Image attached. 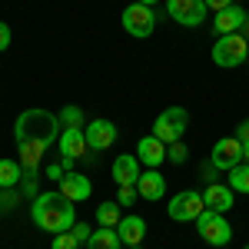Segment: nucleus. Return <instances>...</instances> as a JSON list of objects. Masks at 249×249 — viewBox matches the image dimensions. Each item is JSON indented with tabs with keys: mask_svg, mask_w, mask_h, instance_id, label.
<instances>
[{
	"mask_svg": "<svg viewBox=\"0 0 249 249\" xmlns=\"http://www.w3.org/2000/svg\"><path fill=\"white\" fill-rule=\"evenodd\" d=\"M30 216H34V223H37V230L43 232H70L77 226V206L63 196V193H40L37 199H34V206H30Z\"/></svg>",
	"mask_w": 249,
	"mask_h": 249,
	"instance_id": "obj_1",
	"label": "nucleus"
},
{
	"mask_svg": "<svg viewBox=\"0 0 249 249\" xmlns=\"http://www.w3.org/2000/svg\"><path fill=\"white\" fill-rule=\"evenodd\" d=\"M60 136V116L47 113V110H23L17 116V123H14V140L20 143H37V146H50L53 140Z\"/></svg>",
	"mask_w": 249,
	"mask_h": 249,
	"instance_id": "obj_2",
	"label": "nucleus"
},
{
	"mask_svg": "<svg viewBox=\"0 0 249 249\" xmlns=\"http://www.w3.org/2000/svg\"><path fill=\"white\" fill-rule=\"evenodd\" d=\"M246 57H249V40L243 34H223L213 43V63L216 67L232 70V67H243Z\"/></svg>",
	"mask_w": 249,
	"mask_h": 249,
	"instance_id": "obj_3",
	"label": "nucleus"
},
{
	"mask_svg": "<svg viewBox=\"0 0 249 249\" xmlns=\"http://www.w3.org/2000/svg\"><path fill=\"white\" fill-rule=\"evenodd\" d=\"M186 126H190V113L183 110V107H170V110H163V113L153 120V136L160 143H179L183 133H186Z\"/></svg>",
	"mask_w": 249,
	"mask_h": 249,
	"instance_id": "obj_4",
	"label": "nucleus"
},
{
	"mask_svg": "<svg viewBox=\"0 0 249 249\" xmlns=\"http://www.w3.org/2000/svg\"><path fill=\"white\" fill-rule=\"evenodd\" d=\"M196 230L203 236V243H210V246H230L232 243V226L226 223V213L203 210L196 219Z\"/></svg>",
	"mask_w": 249,
	"mask_h": 249,
	"instance_id": "obj_5",
	"label": "nucleus"
},
{
	"mask_svg": "<svg viewBox=\"0 0 249 249\" xmlns=\"http://www.w3.org/2000/svg\"><path fill=\"white\" fill-rule=\"evenodd\" d=\"M203 210H206V199H203V193H196V190L176 193L170 199V206H166L170 219H176V223H193V219H199Z\"/></svg>",
	"mask_w": 249,
	"mask_h": 249,
	"instance_id": "obj_6",
	"label": "nucleus"
},
{
	"mask_svg": "<svg viewBox=\"0 0 249 249\" xmlns=\"http://www.w3.org/2000/svg\"><path fill=\"white\" fill-rule=\"evenodd\" d=\"M123 30H126L130 37H136V40L150 37V34L156 30V14H153V7L130 3V7L123 10Z\"/></svg>",
	"mask_w": 249,
	"mask_h": 249,
	"instance_id": "obj_7",
	"label": "nucleus"
},
{
	"mask_svg": "<svg viewBox=\"0 0 249 249\" xmlns=\"http://www.w3.org/2000/svg\"><path fill=\"white\" fill-rule=\"evenodd\" d=\"M206 0H166V14L183 27H199L206 20Z\"/></svg>",
	"mask_w": 249,
	"mask_h": 249,
	"instance_id": "obj_8",
	"label": "nucleus"
},
{
	"mask_svg": "<svg viewBox=\"0 0 249 249\" xmlns=\"http://www.w3.org/2000/svg\"><path fill=\"white\" fill-rule=\"evenodd\" d=\"M210 163L216 166V170L230 173L232 166L243 163V143H239L236 136H223V140H216V143H213V153H210Z\"/></svg>",
	"mask_w": 249,
	"mask_h": 249,
	"instance_id": "obj_9",
	"label": "nucleus"
},
{
	"mask_svg": "<svg viewBox=\"0 0 249 249\" xmlns=\"http://www.w3.org/2000/svg\"><path fill=\"white\" fill-rule=\"evenodd\" d=\"M83 133H87V146L90 150H110L116 143V123H110V120H90L83 126Z\"/></svg>",
	"mask_w": 249,
	"mask_h": 249,
	"instance_id": "obj_10",
	"label": "nucleus"
},
{
	"mask_svg": "<svg viewBox=\"0 0 249 249\" xmlns=\"http://www.w3.org/2000/svg\"><path fill=\"white\" fill-rule=\"evenodd\" d=\"M57 146L60 153L67 156V160H80V156H87V133H83V126H67L63 133L57 136Z\"/></svg>",
	"mask_w": 249,
	"mask_h": 249,
	"instance_id": "obj_11",
	"label": "nucleus"
},
{
	"mask_svg": "<svg viewBox=\"0 0 249 249\" xmlns=\"http://www.w3.org/2000/svg\"><path fill=\"white\" fill-rule=\"evenodd\" d=\"M136 160H140L143 166L156 170L160 163H166V143H160L153 133H150V136H140V143H136Z\"/></svg>",
	"mask_w": 249,
	"mask_h": 249,
	"instance_id": "obj_12",
	"label": "nucleus"
},
{
	"mask_svg": "<svg viewBox=\"0 0 249 249\" xmlns=\"http://www.w3.org/2000/svg\"><path fill=\"white\" fill-rule=\"evenodd\" d=\"M249 20V10L246 7H239V3H232V7H226V10H219L216 14V20H213V30L223 37V34H239V27Z\"/></svg>",
	"mask_w": 249,
	"mask_h": 249,
	"instance_id": "obj_13",
	"label": "nucleus"
},
{
	"mask_svg": "<svg viewBox=\"0 0 249 249\" xmlns=\"http://www.w3.org/2000/svg\"><path fill=\"white\" fill-rule=\"evenodd\" d=\"M60 193H63L70 203H83V199H90L93 183H90L87 176H80V173H63V176H60Z\"/></svg>",
	"mask_w": 249,
	"mask_h": 249,
	"instance_id": "obj_14",
	"label": "nucleus"
},
{
	"mask_svg": "<svg viewBox=\"0 0 249 249\" xmlns=\"http://www.w3.org/2000/svg\"><path fill=\"white\" fill-rule=\"evenodd\" d=\"M136 193H140V199H150V203L163 199V196H166V179H163V173H156V170L140 173V179H136Z\"/></svg>",
	"mask_w": 249,
	"mask_h": 249,
	"instance_id": "obj_15",
	"label": "nucleus"
},
{
	"mask_svg": "<svg viewBox=\"0 0 249 249\" xmlns=\"http://www.w3.org/2000/svg\"><path fill=\"white\" fill-rule=\"evenodd\" d=\"M232 196H236V193L230 190V183H210V186L203 190L206 210H216V213H230L232 210Z\"/></svg>",
	"mask_w": 249,
	"mask_h": 249,
	"instance_id": "obj_16",
	"label": "nucleus"
},
{
	"mask_svg": "<svg viewBox=\"0 0 249 249\" xmlns=\"http://www.w3.org/2000/svg\"><path fill=\"white\" fill-rule=\"evenodd\" d=\"M113 179H116V186H136V179H140V160H136L133 153L116 156Z\"/></svg>",
	"mask_w": 249,
	"mask_h": 249,
	"instance_id": "obj_17",
	"label": "nucleus"
},
{
	"mask_svg": "<svg viewBox=\"0 0 249 249\" xmlns=\"http://www.w3.org/2000/svg\"><path fill=\"white\" fill-rule=\"evenodd\" d=\"M116 232H120L123 246H143L146 223H143V216H123V219L116 223Z\"/></svg>",
	"mask_w": 249,
	"mask_h": 249,
	"instance_id": "obj_18",
	"label": "nucleus"
},
{
	"mask_svg": "<svg viewBox=\"0 0 249 249\" xmlns=\"http://www.w3.org/2000/svg\"><path fill=\"white\" fill-rule=\"evenodd\" d=\"M123 246V239H120V232L110 230V226H100L96 232H90V239H87V249H120Z\"/></svg>",
	"mask_w": 249,
	"mask_h": 249,
	"instance_id": "obj_19",
	"label": "nucleus"
},
{
	"mask_svg": "<svg viewBox=\"0 0 249 249\" xmlns=\"http://www.w3.org/2000/svg\"><path fill=\"white\" fill-rule=\"evenodd\" d=\"M20 179H23L20 160H0V186H3V190H14Z\"/></svg>",
	"mask_w": 249,
	"mask_h": 249,
	"instance_id": "obj_20",
	"label": "nucleus"
},
{
	"mask_svg": "<svg viewBox=\"0 0 249 249\" xmlns=\"http://www.w3.org/2000/svg\"><path fill=\"white\" fill-rule=\"evenodd\" d=\"M123 206H120V203H100V206H96V223H100V226H110V230H116V223H120V219H123Z\"/></svg>",
	"mask_w": 249,
	"mask_h": 249,
	"instance_id": "obj_21",
	"label": "nucleus"
},
{
	"mask_svg": "<svg viewBox=\"0 0 249 249\" xmlns=\"http://www.w3.org/2000/svg\"><path fill=\"white\" fill-rule=\"evenodd\" d=\"M230 190L232 193H246L249 196V163H239L230 170Z\"/></svg>",
	"mask_w": 249,
	"mask_h": 249,
	"instance_id": "obj_22",
	"label": "nucleus"
},
{
	"mask_svg": "<svg viewBox=\"0 0 249 249\" xmlns=\"http://www.w3.org/2000/svg\"><path fill=\"white\" fill-rule=\"evenodd\" d=\"M60 123H67V126H87V123H83V110H80V107H63Z\"/></svg>",
	"mask_w": 249,
	"mask_h": 249,
	"instance_id": "obj_23",
	"label": "nucleus"
},
{
	"mask_svg": "<svg viewBox=\"0 0 249 249\" xmlns=\"http://www.w3.org/2000/svg\"><path fill=\"white\" fill-rule=\"evenodd\" d=\"M186 156H190V150L183 146V140L166 146V160H170V163H176V166H179V163H186Z\"/></svg>",
	"mask_w": 249,
	"mask_h": 249,
	"instance_id": "obj_24",
	"label": "nucleus"
},
{
	"mask_svg": "<svg viewBox=\"0 0 249 249\" xmlns=\"http://www.w3.org/2000/svg\"><path fill=\"white\" fill-rule=\"evenodd\" d=\"M77 246H80V243H77L73 232H57L53 243H50V249H77Z\"/></svg>",
	"mask_w": 249,
	"mask_h": 249,
	"instance_id": "obj_25",
	"label": "nucleus"
},
{
	"mask_svg": "<svg viewBox=\"0 0 249 249\" xmlns=\"http://www.w3.org/2000/svg\"><path fill=\"white\" fill-rule=\"evenodd\" d=\"M136 196H140V193H136V186H120V193H116V203H120V206H133Z\"/></svg>",
	"mask_w": 249,
	"mask_h": 249,
	"instance_id": "obj_26",
	"label": "nucleus"
},
{
	"mask_svg": "<svg viewBox=\"0 0 249 249\" xmlns=\"http://www.w3.org/2000/svg\"><path fill=\"white\" fill-rule=\"evenodd\" d=\"M10 37H14V34H10V23L0 20V50H10Z\"/></svg>",
	"mask_w": 249,
	"mask_h": 249,
	"instance_id": "obj_27",
	"label": "nucleus"
},
{
	"mask_svg": "<svg viewBox=\"0 0 249 249\" xmlns=\"http://www.w3.org/2000/svg\"><path fill=\"white\" fill-rule=\"evenodd\" d=\"M70 232L77 236V243H87V239H90V226H87V223H77Z\"/></svg>",
	"mask_w": 249,
	"mask_h": 249,
	"instance_id": "obj_28",
	"label": "nucleus"
},
{
	"mask_svg": "<svg viewBox=\"0 0 249 249\" xmlns=\"http://www.w3.org/2000/svg\"><path fill=\"white\" fill-rule=\"evenodd\" d=\"M236 140H239V143H249V120H243V123L236 126Z\"/></svg>",
	"mask_w": 249,
	"mask_h": 249,
	"instance_id": "obj_29",
	"label": "nucleus"
},
{
	"mask_svg": "<svg viewBox=\"0 0 249 249\" xmlns=\"http://www.w3.org/2000/svg\"><path fill=\"white\" fill-rule=\"evenodd\" d=\"M232 3H236V0H206V7L216 10V14H219V10H226V7H232Z\"/></svg>",
	"mask_w": 249,
	"mask_h": 249,
	"instance_id": "obj_30",
	"label": "nucleus"
},
{
	"mask_svg": "<svg viewBox=\"0 0 249 249\" xmlns=\"http://www.w3.org/2000/svg\"><path fill=\"white\" fill-rule=\"evenodd\" d=\"M239 34H243V37L249 40V20H246V23H243V27H239Z\"/></svg>",
	"mask_w": 249,
	"mask_h": 249,
	"instance_id": "obj_31",
	"label": "nucleus"
},
{
	"mask_svg": "<svg viewBox=\"0 0 249 249\" xmlns=\"http://www.w3.org/2000/svg\"><path fill=\"white\" fill-rule=\"evenodd\" d=\"M243 163H249V143H243Z\"/></svg>",
	"mask_w": 249,
	"mask_h": 249,
	"instance_id": "obj_32",
	"label": "nucleus"
},
{
	"mask_svg": "<svg viewBox=\"0 0 249 249\" xmlns=\"http://www.w3.org/2000/svg\"><path fill=\"white\" fill-rule=\"evenodd\" d=\"M136 3H143V7H153V3H160V0H136Z\"/></svg>",
	"mask_w": 249,
	"mask_h": 249,
	"instance_id": "obj_33",
	"label": "nucleus"
},
{
	"mask_svg": "<svg viewBox=\"0 0 249 249\" xmlns=\"http://www.w3.org/2000/svg\"><path fill=\"white\" fill-rule=\"evenodd\" d=\"M0 203H3V186H0Z\"/></svg>",
	"mask_w": 249,
	"mask_h": 249,
	"instance_id": "obj_34",
	"label": "nucleus"
},
{
	"mask_svg": "<svg viewBox=\"0 0 249 249\" xmlns=\"http://www.w3.org/2000/svg\"><path fill=\"white\" fill-rule=\"evenodd\" d=\"M130 249H143V246H130Z\"/></svg>",
	"mask_w": 249,
	"mask_h": 249,
	"instance_id": "obj_35",
	"label": "nucleus"
},
{
	"mask_svg": "<svg viewBox=\"0 0 249 249\" xmlns=\"http://www.w3.org/2000/svg\"><path fill=\"white\" fill-rule=\"evenodd\" d=\"M246 249H249V246H246Z\"/></svg>",
	"mask_w": 249,
	"mask_h": 249,
	"instance_id": "obj_36",
	"label": "nucleus"
}]
</instances>
